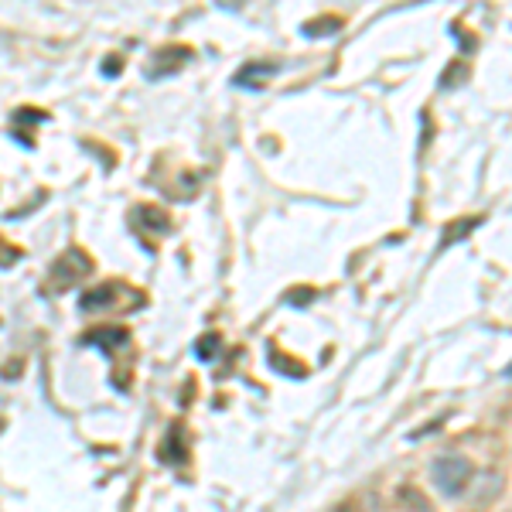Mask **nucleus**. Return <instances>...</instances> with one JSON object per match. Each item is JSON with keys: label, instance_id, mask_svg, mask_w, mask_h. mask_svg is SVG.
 I'll return each mask as SVG.
<instances>
[{"label": "nucleus", "instance_id": "nucleus-1", "mask_svg": "<svg viewBox=\"0 0 512 512\" xmlns=\"http://www.w3.org/2000/svg\"><path fill=\"white\" fill-rule=\"evenodd\" d=\"M472 475H475L472 461L461 458V454H444V458H437L434 468H431V478H434L437 492H444L448 499H458V495L468 489Z\"/></svg>", "mask_w": 512, "mask_h": 512}, {"label": "nucleus", "instance_id": "nucleus-2", "mask_svg": "<svg viewBox=\"0 0 512 512\" xmlns=\"http://www.w3.org/2000/svg\"><path fill=\"white\" fill-rule=\"evenodd\" d=\"M89 270V260L82 253H76V250H69V253H62L59 260H55V267H52V280H55V287H69L72 280L76 277H82Z\"/></svg>", "mask_w": 512, "mask_h": 512}, {"label": "nucleus", "instance_id": "nucleus-3", "mask_svg": "<svg viewBox=\"0 0 512 512\" xmlns=\"http://www.w3.org/2000/svg\"><path fill=\"white\" fill-rule=\"evenodd\" d=\"M274 72H277L274 62H246L243 69L236 72L233 82H236V86H243V82H246L250 89H263V82L274 76Z\"/></svg>", "mask_w": 512, "mask_h": 512}, {"label": "nucleus", "instance_id": "nucleus-4", "mask_svg": "<svg viewBox=\"0 0 512 512\" xmlns=\"http://www.w3.org/2000/svg\"><path fill=\"white\" fill-rule=\"evenodd\" d=\"M130 335L127 328H96V332L86 335V345H103V349H113V345H127Z\"/></svg>", "mask_w": 512, "mask_h": 512}, {"label": "nucleus", "instance_id": "nucleus-5", "mask_svg": "<svg viewBox=\"0 0 512 512\" xmlns=\"http://www.w3.org/2000/svg\"><path fill=\"white\" fill-rule=\"evenodd\" d=\"M113 287L110 284H99V287H93V291H86L82 294V311H99V308H110L113 304Z\"/></svg>", "mask_w": 512, "mask_h": 512}, {"label": "nucleus", "instance_id": "nucleus-6", "mask_svg": "<svg viewBox=\"0 0 512 512\" xmlns=\"http://www.w3.org/2000/svg\"><path fill=\"white\" fill-rule=\"evenodd\" d=\"M338 28H342V21H338V18H321V21H311V24H304V31H308L311 38H321V35H335Z\"/></svg>", "mask_w": 512, "mask_h": 512}, {"label": "nucleus", "instance_id": "nucleus-7", "mask_svg": "<svg viewBox=\"0 0 512 512\" xmlns=\"http://www.w3.org/2000/svg\"><path fill=\"white\" fill-rule=\"evenodd\" d=\"M216 349H219V335H205V338H198V342H195V352H198V359H202V362H209Z\"/></svg>", "mask_w": 512, "mask_h": 512}, {"label": "nucleus", "instance_id": "nucleus-8", "mask_svg": "<svg viewBox=\"0 0 512 512\" xmlns=\"http://www.w3.org/2000/svg\"><path fill=\"white\" fill-rule=\"evenodd\" d=\"M140 219H151L147 226L158 229V233H164V229H168V216H161L158 209H140Z\"/></svg>", "mask_w": 512, "mask_h": 512}]
</instances>
